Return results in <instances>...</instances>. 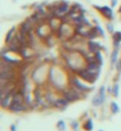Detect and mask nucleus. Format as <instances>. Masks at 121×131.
Instances as JSON below:
<instances>
[{"mask_svg": "<svg viewBox=\"0 0 121 131\" xmlns=\"http://www.w3.org/2000/svg\"><path fill=\"white\" fill-rule=\"evenodd\" d=\"M104 101H106V87L101 86L100 90H99V93L93 98L91 104H93L94 106H101Z\"/></svg>", "mask_w": 121, "mask_h": 131, "instance_id": "423d86ee", "label": "nucleus"}, {"mask_svg": "<svg viewBox=\"0 0 121 131\" xmlns=\"http://www.w3.org/2000/svg\"><path fill=\"white\" fill-rule=\"evenodd\" d=\"M70 8H71V6H70V4L68 3V1H65V0L59 1L58 5H57V7H56V11H55L56 17L62 18L63 16H65V14L69 12Z\"/></svg>", "mask_w": 121, "mask_h": 131, "instance_id": "39448f33", "label": "nucleus"}, {"mask_svg": "<svg viewBox=\"0 0 121 131\" xmlns=\"http://www.w3.org/2000/svg\"><path fill=\"white\" fill-rule=\"evenodd\" d=\"M71 128L74 129V130H77V129H78V123H77V122H71Z\"/></svg>", "mask_w": 121, "mask_h": 131, "instance_id": "5701e85b", "label": "nucleus"}, {"mask_svg": "<svg viewBox=\"0 0 121 131\" xmlns=\"http://www.w3.org/2000/svg\"><path fill=\"white\" fill-rule=\"evenodd\" d=\"M75 131H77V130H75Z\"/></svg>", "mask_w": 121, "mask_h": 131, "instance_id": "bb28decb", "label": "nucleus"}, {"mask_svg": "<svg viewBox=\"0 0 121 131\" xmlns=\"http://www.w3.org/2000/svg\"><path fill=\"white\" fill-rule=\"evenodd\" d=\"M118 5V0H111V6L112 7H115Z\"/></svg>", "mask_w": 121, "mask_h": 131, "instance_id": "b1692460", "label": "nucleus"}, {"mask_svg": "<svg viewBox=\"0 0 121 131\" xmlns=\"http://www.w3.org/2000/svg\"><path fill=\"white\" fill-rule=\"evenodd\" d=\"M119 12H120V13H121V6H120V8H119Z\"/></svg>", "mask_w": 121, "mask_h": 131, "instance_id": "a878e982", "label": "nucleus"}, {"mask_svg": "<svg viewBox=\"0 0 121 131\" xmlns=\"http://www.w3.org/2000/svg\"><path fill=\"white\" fill-rule=\"evenodd\" d=\"M70 86H74L75 88L82 92V93H86V92H90V91L93 90V87L91 86H88L86 83H83L82 81L80 80V76L77 78V76H73L71 79H70Z\"/></svg>", "mask_w": 121, "mask_h": 131, "instance_id": "7ed1b4c3", "label": "nucleus"}, {"mask_svg": "<svg viewBox=\"0 0 121 131\" xmlns=\"http://www.w3.org/2000/svg\"><path fill=\"white\" fill-rule=\"evenodd\" d=\"M107 30H108V32H109V34L113 35L115 32L114 31V25L112 24V23H108V24H107Z\"/></svg>", "mask_w": 121, "mask_h": 131, "instance_id": "4be33fe9", "label": "nucleus"}, {"mask_svg": "<svg viewBox=\"0 0 121 131\" xmlns=\"http://www.w3.org/2000/svg\"><path fill=\"white\" fill-rule=\"evenodd\" d=\"M83 129H84V130H87V131H91L93 130V121H91V119H87L86 121V123H84V124H83Z\"/></svg>", "mask_w": 121, "mask_h": 131, "instance_id": "dca6fc26", "label": "nucleus"}, {"mask_svg": "<svg viewBox=\"0 0 121 131\" xmlns=\"http://www.w3.org/2000/svg\"><path fill=\"white\" fill-rule=\"evenodd\" d=\"M99 36V34H97L96 29H95V26L94 28H90L89 32H88V36H87V38L89 39V41H91V39H95V38Z\"/></svg>", "mask_w": 121, "mask_h": 131, "instance_id": "2eb2a0df", "label": "nucleus"}, {"mask_svg": "<svg viewBox=\"0 0 121 131\" xmlns=\"http://www.w3.org/2000/svg\"><path fill=\"white\" fill-rule=\"evenodd\" d=\"M95 29H96V31H97V34H99V36H100V37H106V35H104V30L101 28L100 24L95 25Z\"/></svg>", "mask_w": 121, "mask_h": 131, "instance_id": "aec40b11", "label": "nucleus"}, {"mask_svg": "<svg viewBox=\"0 0 121 131\" xmlns=\"http://www.w3.org/2000/svg\"><path fill=\"white\" fill-rule=\"evenodd\" d=\"M101 131H102V130H101Z\"/></svg>", "mask_w": 121, "mask_h": 131, "instance_id": "cd10ccee", "label": "nucleus"}, {"mask_svg": "<svg viewBox=\"0 0 121 131\" xmlns=\"http://www.w3.org/2000/svg\"><path fill=\"white\" fill-rule=\"evenodd\" d=\"M111 110H112V112H113L114 114L119 113V111H120V107H119L118 103H115V101H113V103L111 104Z\"/></svg>", "mask_w": 121, "mask_h": 131, "instance_id": "f3484780", "label": "nucleus"}, {"mask_svg": "<svg viewBox=\"0 0 121 131\" xmlns=\"http://www.w3.org/2000/svg\"><path fill=\"white\" fill-rule=\"evenodd\" d=\"M11 131H17V126H16V124L11 125Z\"/></svg>", "mask_w": 121, "mask_h": 131, "instance_id": "393cba45", "label": "nucleus"}, {"mask_svg": "<svg viewBox=\"0 0 121 131\" xmlns=\"http://www.w3.org/2000/svg\"><path fill=\"white\" fill-rule=\"evenodd\" d=\"M69 103H70L69 100H66L64 97H61V98H57V99H56V101L52 104V106L57 107V108H59V110H64L65 107H68Z\"/></svg>", "mask_w": 121, "mask_h": 131, "instance_id": "9d476101", "label": "nucleus"}, {"mask_svg": "<svg viewBox=\"0 0 121 131\" xmlns=\"http://www.w3.org/2000/svg\"><path fill=\"white\" fill-rule=\"evenodd\" d=\"M16 34H17V28H16V26H12V28L10 29V31L7 32L6 38H5V42H6V44H7V43H10L11 39H12V38L16 36Z\"/></svg>", "mask_w": 121, "mask_h": 131, "instance_id": "ddd939ff", "label": "nucleus"}, {"mask_svg": "<svg viewBox=\"0 0 121 131\" xmlns=\"http://www.w3.org/2000/svg\"><path fill=\"white\" fill-rule=\"evenodd\" d=\"M12 100H13V92L1 98V107L3 108H8V106L12 103Z\"/></svg>", "mask_w": 121, "mask_h": 131, "instance_id": "9b49d317", "label": "nucleus"}, {"mask_svg": "<svg viewBox=\"0 0 121 131\" xmlns=\"http://www.w3.org/2000/svg\"><path fill=\"white\" fill-rule=\"evenodd\" d=\"M94 8H96L104 18H107L108 20H113L114 19V13H113L112 6H97V5H94Z\"/></svg>", "mask_w": 121, "mask_h": 131, "instance_id": "0eeeda50", "label": "nucleus"}, {"mask_svg": "<svg viewBox=\"0 0 121 131\" xmlns=\"http://www.w3.org/2000/svg\"><path fill=\"white\" fill-rule=\"evenodd\" d=\"M57 129H58L59 131H65V129H66V125H65V123H64V121H58L57 122Z\"/></svg>", "mask_w": 121, "mask_h": 131, "instance_id": "6ab92c4d", "label": "nucleus"}, {"mask_svg": "<svg viewBox=\"0 0 121 131\" xmlns=\"http://www.w3.org/2000/svg\"><path fill=\"white\" fill-rule=\"evenodd\" d=\"M112 88H113V92H112V94H113L115 98H118L119 97V90H120L119 85H118V83H115V85L112 87Z\"/></svg>", "mask_w": 121, "mask_h": 131, "instance_id": "412c9836", "label": "nucleus"}, {"mask_svg": "<svg viewBox=\"0 0 121 131\" xmlns=\"http://www.w3.org/2000/svg\"><path fill=\"white\" fill-rule=\"evenodd\" d=\"M51 31L52 30H51V28H50V25H49L48 21H45V23H43V24L37 25L36 29H35L36 35H37L39 38H42V39H46V38L50 36Z\"/></svg>", "mask_w": 121, "mask_h": 131, "instance_id": "f03ea898", "label": "nucleus"}, {"mask_svg": "<svg viewBox=\"0 0 121 131\" xmlns=\"http://www.w3.org/2000/svg\"><path fill=\"white\" fill-rule=\"evenodd\" d=\"M87 48H88V51L95 54V52L102 50V49H103V47L101 45V43L95 42L94 39H91V41H88V43H87Z\"/></svg>", "mask_w": 121, "mask_h": 131, "instance_id": "6e6552de", "label": "nucleus"}, {"mask_svg": "<svg viewBox=\"0 0 121 131\" xmlns=\"http://www.w3.org/2000/svg\"><path fill=\"white\" fill-rule=\"evenodd\" d=\"M113 47H114V49L121 48V32L120 31H115L113 34Z\"/></svg>", "mask_w": 121, "mask_h": 131, "instance_id": "f8f14e48", "label": "nucleus"}, {"mask_svg": "<svg viewBox=\"0 0 121 131\" xmlns=\"http://www.w3.org/2000/svg\"><path fill=\"white\" fill-rule=\"evenodd\" d=\"M119 61V49H114L111 55V64L115 66Z\"/></svg>", "mask_w": 121, "mask_h": 131, "instance_id": "4468645a", "label": "nucleus"}, {"mask_svg": "<svg viewBox=\"0 0 121 131\" xmlns=\"http://www.w3.org/2000/svg\"><path fill=\"white\" fill-rule=\"evenodd\" d=\"M77 76H80V79L84 80V81H87V82H90V83H94L95 81H96L97 78H99L96 74L91 73L90 70H88L87 68L80 69V70L77 72Z\"/></svg>", "mask_w": 121, "mask_h": 131, "instance_id": "20e7f679", "label": "nucleus"}, {"mask_svg": "<svg viewBox=\"0 0 121 131\" xmlns=\"http://www.w3.org/2000/svg\"><path fill=\"white\" fill-rule=\"evenodd\" d=\"M83 95H84V93L80 92L74 86H70L69 88H65L62 92V97H64L66 100H69L70 103H74V101H77V100L82 99Z\"/></svg>", "mask_w": 121, "mask_h": 131, "instance_id": "f257e3e1", "label": "nucleus"}, {"mask_svg": "<svg viewBox=\"0 0 121 131\" xmlns=\"http://www.w3.org/2000/svg\"><path fill=\"white\" fill-rule=\"evenodd\" d=\"M84 68H87L88 70H90L91 73H94V74H96L97 76L100 75V72H101V64H99V63H97L96 61H94V62H88V63H86Z\"/></svg>", "mask_w": 121, "mask_h": 131, "instance_id": "1a4fd4ad", "label": "nucleus"}, {"mask_svg": "<svg viewBox=\"0 0 121 131\" xmlns=\"http://www.w3.org/2000/svg\"><path fill=\"white\" fill-rule=\"evenodd\" d=\"M95 60H96V62L99 63V64L102 66V63H103V59H102L101 50H100V51H97V52H95Z\"/></svg>", "mask_w": 121, "mask_h": 131, "instance_id": "a211bd4d", "label": "nucleus"}]
</instances>
